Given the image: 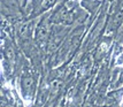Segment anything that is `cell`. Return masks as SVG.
<instances>
[{"label": "cell", "instance_id": "3957f363", "mask_svg": "<svg viewBox=\"0 0 123 107\" xmlns=\"http://www.w3.org/2000/svg\"><path fill=\"white\" fill-rule=\"evenodd\" d=\"M38 37L40 38V39H43V38L46 37V29L44 27H40L39 29H38Z\"/></svg>", "mask_w": 123, "mask_h": 107}, {"label": "cell", "instance_id": "8992f818", "mask_svg": "<svg viewBox=\"0 0 123 107\" xmlns=\"http://www.w3.org/2000/svg\"><path fill=\"white\" fill-rule=\"evenodd\" d=\"M7 58H8V59H13V58H14V55H13V51H12L11 48L7 51Z\"/></svg>", "mask_w": 123, "mask_h": 107}, {"label": "cell", "instance_id": "277c9868", "mask_svg": "<svg viewBox=\"0 0 123 107\" xmlns=\"http://www.w3.org/2000/svg\"><path fill=\"white\" fill-rule=\"evenodd\" d=\"M54 2V0H45L43 2V7H49V6H52Z\"/></svg>", "mask_w": 123, "mask_h": 107}, {"label": "cell", "instance_id": "52a82bcc", "mask_svg": "<svg viewBox=\"0 0 123 107\" xmlns=\"http://www.w3.org/2000/svg\"><path fill=\"white\" fill-rule=\"evenodd\" d=\"M120 106L123 107V96H122V101H121V104H120Z\"/></svg>", "mask_w": 123, "mask_h": 107}, {"label": "cell", "instance_id": "7a4b0ae2", "mask_svg": "<svg viewBox=\"0 0 123 107\" xmlns=\"http://www.w3.org/2000/svg\"><path fill=\"white\" fill-rule=\"evenodd\" d=\"M27 32H28V24H23V25L20 27V29H18V35L20 36H25Z\"/></svg>", "mask_w": 123, "mask_h": 107}, {"label": "cell", "instance_id": "6da1fadb", "mask_svg": "<svg viewBox=\"0 0 123 107\" xmlns=\"http://www.w3.org/2000/svg\"><path fill=\"white\" fill-rule=\"evenodd\" d=\"M61 85H62V83L59 82V81H58V82H53V83H52V86H51L52 92H53V93H56V92L61 89Z\"/></svg>", "mask_w": 123, "mask_h": 107}, {"label": "cell", "instance_id": "5b68a950", "mask_svg": "<svg viewBox=\"0 0 123 107\" xmlns=\"http://www.w3.org/2000/svg\"><path fill=\"white\" fill-rule=\"evenodd\" d=\"M45 99H46V97H45V92H43L42 94H40V100H39V106H42L44 102H45Z\"/></svg>", "mask_w": 123, "mask_h": 107}]
</instances>
